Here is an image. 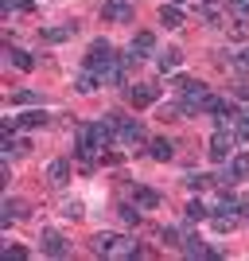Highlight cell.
Wrapping results in <instances>:
<instances>
[{
	"label": "cell",
	"mask_w": 249,
	"mask_h": 261,
	"mask_svg": "<svg viewBox=\"0 0 249 261\" xmlns=\"http://www.w3.org/2000/svg\"><path fill=\"white\" fill-rule=\"evenodd\" d=\"M179 86V109H183V117H195V113H203V109H210V90H206V82H199V78H183V82H175Z\"/></svg>",
	"instance_id": "1"
},
{
	"label": "cell",
	"mask_w": 249,
	"mask_h": 261,
	"mask_svg": "<svg viewBox=\"0 0 249 261\" xmlns=\"http://www.w3.org/2000/svg\"><path fill=\"white\" fill-rule=\"evenodd\" d=\"M90 246H94L98 257H136V253H141V246H136L129 234H109V230H105V234H98Z\"/></svg>",
	"instance_id": "2"
},
{
	"label": "cell",
	"mask_w": 249,
	"mask_h": 261,
	"mask_svg": "<svg viewBox=\"0 0 249 261\" xmlns=\"http://www.w3.org/2000/svg\"><path fill=\"white\" fill-rule=\"evenodd\" d=\"M230 152H234V133H230V129H218L214 137H210V160L222 164V160H230Z\"/></svg>",
	"instance_id": "3"
},
{
	"label": "cell",
	"mask_w": 249,
	"mask_h": 261,
	"mask_svg": "<svg viewBox=\"0 0 249 261\" xmlns=\"http://www.w3.org/2000/svg\"><path fill=\"white\" fill-rule=\"evenodd\" d=\"M117 144H125V148H132V144H144V125L141 121H117Z\"/></svg>",
	"instance_id": "4"
},
{
	"label": "cell",
	"mask_w": 249,
	"mask_h": 261,
	"mask_svg": "<svg viewBox=\"0 0 249 261\" xmlns=\"http://www.w3.org/2000/svg\"><path fill=\"white\" fill-rule=\"evenodd\" d=\"M101 16H105L109 23H129L132 20V4H129V0H105Z\"/></svg>",
	"instance_id": "5"
},
{
	"label": "cell",
	"mask_w": 249,
	"mask_h": 261,
	"mask_svg": "<svg viewBox=\"0 0 249 261\" xmlns=\"http://www.w3.org/2000/svg\"><path fill=\"white\" fill-rule=\"evenodd\" d=\"M156 98H160V86H152V82H141V86L129 90V101H132L136 109H148Z\"/></svg>",
	"instance_id": "6"
},
{
	"label": "cell",
	"mask_w": 249,
	"mask_h": 261,
	"mask_svg": "<svg viewBox=\"0 0 249 261\" xmlns=\"http://www.w3.org/2000/svg\"><path fill=\"white\" fill-rule=\"evenodd\" d=\"M47 184L51 187H66L70 184V164L66 160H51L47 164Z\"/></svg>",
	"instance_id": "7"
},
{
	"label": "cell",
	"mask_w": 249,
	"mask_h": 261,
	"mask_svg": "<svg viewBox=\"0 0 249 261\" xmlns=\"http://www.w3.org/2000/svg\"><path fill=\"white\" fill-rule=\"evenodd\" d=\"M43 253H47V257H66V253H70V246H66L63 234L47 230V234H43Z\"/></svg>",
	"instance_id": "8"
},
{
	"label": "cell",
	"mask_w": 249,
	"mask_h": 261,
	"mask_svg": "<svg viewBox=\"0 0 249 261\" xmlns=\"http://www.w3.org/2000/svg\"><path fill=\"white\" fill-rule=\"evenodd\" d=\"M210 226H214L218 234H230V230L238 226V211H214V215H210Z\"/></svg>",
	"instance_id": "9"
},
{
	"label": "cell",
	"mask_w": 249,
	"mask_h": 261,
	"mask_svg": "<svg viewBox=\"0 0 249 261\" xmlns=\"http://www.w3.org/2000/svg\"><path fill=\"white\" fill-rule=\"evenodd\" d=\"M160 23L168 28V32H175V28H183V23H187V16H183V8H179V4H168V8L160 12Z\"/></svg>",
	"instance_id": "10"
},
{
	"label": "cell",
	"mask_w": 249,
	"mask_h": 261,
	"mask_svg": "<svg viewBox=\"0 0 249 261\" xmlns=\"http://www.w3.org/2000/svg\"><path fill=\"white\" fill-rule=\"evenodd\" d=\"M109 55H113V47H109L105 39H94V43H90V51H86V66H98V63H105Z\"/></svg>",
	"instance_id": "11"
},
{
	"label": "cell",
	"mask_w": 249,
	"mask_h": 261,
	"mask_svg": "<svg viewBox=\"0 0 249 261\" xmlns=\"http://www.w3.org/2000/svg\"><path fill=\"white\" fill-rule=\"evenodd\" d=\"M74 90L78 94H94V90H101V78H98V70H82V74H78V82H74Z\"/></svg>",
	"instance_id": "12"
},
{
	"label": "cell",
	"mask_w": 249,
	"mask_h": 261,
	"mask_svg": "<svg viewBox=\"0 0 249 261\" xmlns=\"http://www.w3.org/2000/svg\"><path fill=\"white\" fill-rule=\"evenodd\" d=\"M179 250H183V253H191V257H206V250H210V246H203V238H199V234H183Z\"/></svg>",
	"instance_id": "13"
},
{
	"label": "cell",
	"mask_w": 249,
	"mask_h": 261,
	"mask_svg": "<svg viewBox=\"0 0 249 261\" xmlns=\"http://www.w3.org/2000/svg\"><path fill=\"white\" fill-rule=\"evenodd\" d=\"M16 125H23V129H39V125H47V113L43 109H27V113H20V117H12Z\"/></svg>",
	"instance_id": "14"
},
{
	"label": "cell",
	"mask_w": 249,
	"mask_h": 261,
	"mask_svg": "<svg viewBox=\"0 0 249 261\" xmlns=\"http://www.w3.org/2000/svg\"><path fill=\"white\" fill-rule=\"evenodd\" d=\"M70 35H74V23H63V28L54 23V28H43V39H47V43H63V39H70Z\"/></svg>",
	"instance_id": "15"
},
{
	"label": "cell",
	"mask_w": 249,
	"mask_h": 261,
	"mask_svg": "<svg viewBox=\"0 0 249 261\" xmlns=\"http://www.w3.org/2000/svg\"><path fill=\"white\" fill-rule=\"evenodd\" d=\"M136 207H144V211L160 207V191H152V187H136Z\"/></svg>",
	"instance_id": "16"
},
{
	"label": "cell",
	"mask_w": 249,
	"mask_h": 261,
	"mask_svg": "<svg viewBox=\"0 0 249 261\" xmlns=\"http://www.w3.org/2000/svg\"><path fill=\"white\" fill-rule=\"evenodd\" d=\"M148 156H152V160H172V141H152L148 144Z\"/></svg>",
	"instance_id": "17"
},
{
	"label": "cell",
	"mask_w": 249,
	"mask_h": 261,
	"mask_svg": "<svg viewBox=\"0 0 249 261\" xmlns=\"http://www.w3.org/2000/svg\"><path fill=\"white\" fill-rule=\"evenodd\" d=\"M206 113H214V121H230V117H234V106H230V101H222V98H214Z\"/></svg>",
	"instance_id": "18"
},
{
	"label": "cell",
	"mask_w": 249,
	"mask_h": 261,
	"mask_svg": "<svg viewBox=\"0 0 249 261\" xmlns=\"http://www.w3.org/2000/svg\"><path fill=\"white\" fill-rule=\"evenodd\" d=\"M179 63H183V51H175V47L172 51H160V70H175Z\"/></svg>",
	"instance_id": "19"
},
{
	"label": "cell",
	"mask_w": 249,
	"mask_h": 261,
	"mask_svg": "<svg viewBox=\"0 0 249 261\" xmlns=\"http://www.w3.org/2000/svg\"><path fill=\"white\" fill-rule=\"evenodd\" d=\"M230 172H234V179H249V152L234 156V164H230Z\"/></svg>",
	"instance_id": "20"
},
{
	"label": "cell",
	"mask_w": 249,
	"mask_h": 261,
	"mask_svg": "<svg viewBox=\"0 0 249 261\" xmlns=\"http://www.w3.org/2000/svg\"><path fill=\"white\" fill-rule=\"evenodd\" d=\"M117 215H121V222H125V226H136V222H141V211H136V207H129V203H121V211H117Z\"/></svg>",
	"instance_id": "21"
},
{
	"label": "cell",
	"mask_w": 249,
	"mask_h": 261,
	"mask_svg": "<svg viewBox=\"0 0 249 261\" xmlns=\"http://www.w3.org/2000/svg\"><path fill=\"white\" fill-rule=\"evenodd\" d=\"M8 55H12V66H20V70H32L35 66V59L27 51H8Z\"/></svg>",
	"instance_id": "22"
},
{
	"label": "cell",
	"mask_w": 249,
	"mask_h": 261,
	"mask_svg": "<svg viewBox=\"0 0 249 261\" xmlns=\"http://www.w3.org/2000/svg\"><path fill=\"white\" fill-rule=\"evenodd\" d=\"M199 218H206V207L199 199H191V203H187V222H199Z\"/></svg>",
	"instance_id": "23"
},
{
	"label": "cell",
	"mask_w": 249,
	"mask_h": 261,
	"mask_svg": "<svg viewBox=\"0 0 249 261\" xmlns=\"http://www.w3.org/2000/svg\"><path fill=\"white\" fill-rule=\"evenodd\" d=\"M160 238L168 242V246H179V242H183V234H179L175 226H163V230H160Z\"/></svg>",
	"instance_id": "24"
},
{
	"label": "cell",
	"mask_w": 249,
	"mask_h": 261,
	"mask_svg": "<svg viewBox=\"0 0 249 261\" xmlns=\"http://www.w3.org/2000/svg\"><path fill=\"white\" fill-rule=\"evenodd\" d=\"M230 12H234V16H245V20H249V0H230Z\"/></svg>",
	"instance_id": "25"
},
{
	"label": "cell",
	"mask_w": 249,
	"mask_h": 261,
	"mask_svg": "<svg viewBox=\"0 0 249 261\" xmlns=\"http://www.w3.org/2000/svg\"><path fill=\"white\" fill-rule=\"evenodd\" d=\"M66 215H70V218H82V203H66Z\"/></svg>",
	"instance_id": "26"
},
{
	"label": "cell",
	"mask_w": 249,
	"mask_h": 261,
	"mask_svg": "<svg viewBox=\"0 0 249 261\" xmlns=\"http://www.w3.org/2000/svg\"><path fill=\"white\" fill-rule=\"evenodd\" d=\"M234 90H238V98H249V78H241V82H238Z\"/></svg>",
	"instance_id": "27"
},
{
	"label": "cell",
	"mask_w": 249,
	"mask_h": 261,
	"mask_svg": "<svg viewBox=\"0 0 249 261\" xmlns=\"http://www.w3.org/2000/svg\"><path fill=\"white\" fill-rule=\"evenodd\" d=\"M241 215H249V199H245V203H241Z\"/></svg>",
	"instance_id": "28"
},
{
	"label": "cell",
	"mask_w": 249,
	"mask_h": 261,
	"mask_svg": "<svg viewBox=\"0 0 249 261\" xmlns=\"http://www.w3.org/2000/svg\"><path fill=\"white\" fill-rule=\"evenodd\" d=\"M206 4H210V0H206Z\"/></svg>",
	"instance_id": "29"
}]
</instances>
